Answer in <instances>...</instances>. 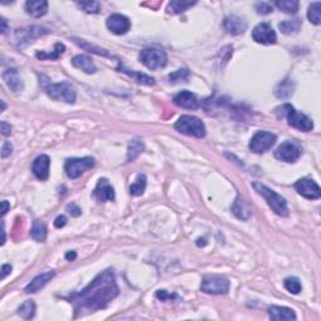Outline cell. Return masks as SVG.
<instances>
[{"label":"cell","instance_id":"1","mask_svg":"<svg viewBox=\"0 0 321 321\" xmlns=\"http://www.w3.org/2000/svg\"><path fill=\"white\" fill-rule=\"evenodd\" d=\"M119 289L112 270H104L80 292L72 293L69 297L74 305L75 318L102 310L118 296Z\"/></svg>","mask_w":321,"mask_h":321},{"label":"cell","instance_id":"2","mask_svg":"<svg viewBox=\"0 0 321 321\" xmlns=\"http://www.w3.org/2000/svg\"><path fill=\"white\" fill-rule=\"evenodd\" d=\"M276 114L279 118L286 117L288 118V123L291 127L296 128V129L301 130V132H310L314 128V123L306 114L300 113L296 109L293 108L292 105L286 103L283 104L281 107L276 108Z\"/></svg>","mask_w":321,"mask_h":321},{"label":"cell","instance_id":"3","mask_svg":"<svg viewBox=\"0 0 321 321\" xmlns=\"http://www.w3.org/2000/svg\"><path fill=\"white\" fill-rule=\"evenodd\" d=\"M252 187H254V190H255L258 194H261V196L265 198L267 205L270 206V208L276 213L277 216H281V217L288 216L289 215L288 202H286V199L284 198L281 194L276 193L274 190L266 187L265 185H262V183L260 182H254L252 183Z\"/></svg>","mask_w":321,"mask_h":321},{"label":"cell","instance_id":"4","mask_svg":"<svg viewBox=\"0 0 321 321\" xmlns=\"http://www.w3.org/2000/svg\"><path fill=\"white\" fill-rule=\"evenodd\" d=\"M175 128L182 134H186V136L196 137V138H203L206 136L205 123L197 117H180L177 122L175 123Z\"/></svg>","mask_w":321,"mask_h":321},{"label":"cell","instance_id":"5","mask_svg":"<svg viewBox=\"0 0 321 321\" xmlns=\"http://www.w3.org/2000/svg\"><path fill=\"white\" fill-rule=\"evenodd\" d=\"M47 95L54 100H64L65 103L73 104L77 99V92L75 88L68 82L61 83H48L44 87Z\"/></svg>","mask_w":321,"mask_h":321},{"label":"cell","instance_id":"6","mask_svg":"<svg viewBox=\"0 0 321 321\" xmlns=\"http://www.w3.org/2000/svg\"><path fill=\"white\" fill-rule=\"evenodd\" d=\"M139 61L150 69L156 70L164 68L167 65V54L164 50L156 49V48H146L139 54Z\"/></svg>","mask_w":321,"mask_h":321},{"label":"cell","instance_id":"7","mask_svg":"<svg viewBox=\"0 0 321 321\" xmlns=\"http://www.w3.org/2000/svg\"><path fill=\"white\" fill-rule=\"evenodd\" d=\"M96 160L92 157H83V158H68L64 163V171L66 176L72 180L80 177L86 173L88 169L95 167Z\"/></svg>","mask_w":321,"mask_h":321},{"label":"cell","instance_id":"8","mask_svg":"<svg viewBox=\"0 0 321 321\" xmlns=\"http://www.w3.org/2000/svg\"><path fill=\"white\" fill-rule=\"evenodd\" d=\"M230 290V281L217 275H206L201 284V291L210 295H225Z\"/></svg>","mask_w":321,"mask_h":321},{"label":"cell","instance_id":"9","mask_svg":"<svg viewBox=\"0 0 321 321\" xmlns=\"http://www.w3.org/2000/svg\"><path fill=\"white\" fill-rule=\"evenodd\" d=\"M302 150L299 143L293 141H286L284 143L280 144L275 151V157L277 160H283V162H288V163H293L301 156Z\"/></svg>","mask_w":321,"mask_h":321},{"label":"cell","instance_id":"10","mask_svg":"<svg viewBox=\"0 0 321 321\" xmlns=\"http://www.w3.org/2000/svg\"><path fill=\"white\" fill-rule=\"evenodd\" d=\"M276 143V136L271 132L258 130L250 141V150L254 153H263L269 151Z\"/></svg>","mask_w":321,"mask_h":321},{"label":"cell","instance_id":"11","mask_svg":"<svg viewBox=\"0 0 321 321\" xmlns=\"http://www.w3.org/2000/svg\"><path fill=\"white\" fill-rule=\"evenodd\" d=\"M252 39L260 44H275L277 42V36L272 27L267 23H260L252 31Z\"/></svg>","mask_w":321,"mask_h":321},{"label":"cell","instance_id":"12","mask_svg":"<svg viewBox=\"0 0 321 321\" xmlns=\"http://www.w3.org/2000/svg\"><path fill=\"white\" fill-rule=\"evenodd\" d=\"M49 29L44 28V27H39V25H32V27H28V28H23V29H17L15 32V39L17 42L19 43V45L27 44L29 42H33L34 39L38 38V36L45 35V34H49Z\"/></svg>","mask_w":321,"mask_h":321},{"label":"cell","instance_id":"13","mask_svg":"<svg viewBox=\"0 0 321 321\" xmlns=\"http://www.w3.org/2000/svg\"><path fill=\"white\" fill-rule=\"evenodd\" d=\"M295 190L307 199H318L321 197V190L318 183L310 178H301L295 183Z\"/></svg>","mask_w":321,"mask_h":321},{"label":"cell","instance_id":"14","mask_svg":"<svg viewBox=\"0 0 321 321\" xmlns=\"http://www.w3.org/2000/svg\"><path fill=\"white\" fill-rule=\"evenodd\" d=\"M107 27L112 33L122 35L130 29V20L122 14H112L107 19Z\"/></svg>","mask_w":321,"mask_h":321},{"label":"cell","instance_id":"15","mask_svg":"<svg viewBox=\"0 0 321 321\" xmlns=\"http://www.w3.org/2000/svg\"><path fill=\"white\" fill-rule=\"evenodd\" d=\"M93 196L96 197L98 202H107V201H114L116 193H114L113 186L108 182L107 178H100L96 186Z\"/></svg>","mask_w":321,"mask_h":321},{"label":"cell","instance_id":"16","mask_svg":"<svg viewBox=\"0 0 321 321\" xmlns=\"http://www.w3.org/2000/svg\"><path fill=\"white\" fill-rule=\"evenodd\" d=\"M224 27L227 33L232 34V35H240V34L245 33V31L247 29V22L245 20V18L232 14L225 18Z\"/></svg>","mask_w":321,"mask_h":321},{"label":"cell","instance_id":"17","mask_svg":"<svg viewBox=\"0 0 321 321\" xmlns=\"http://www.w3.org/2000/svg\"><path fill=\"white\" fill-rule=\"evenodd\" d=\"M49 167H50V158L47 155L38 156L34 160L33 166H32V171H33L34 176L38 180L45 181L49 177Z\"/></svg>","mask_w":321,"mask_h":321},{"label":"cell","instance_id":"18","mask_svg":"<svg viewBox=\"0 0 321 321\" xmlns=\"http://www.w3.org/2000/svg\"><path fill=\"white\" fill-rule=\"evenodd\" d=\"M173 103L181 108L186 109H197L199 107V103L197 97L189 91H182L173 97Z\"/></svg>","mask_w":321,"mask_h":321},{"label":"cell","instance_id":"19","mask_svg":"<svg viewBox=\"0 0 321 321\" xmlns=\"http://www.w3.org/2000/svg\"><path fill=\"white\" fill-rule=\"evenodd\" d=\"M3 80L11 92H20L23 89V80L15 68H8L3 72Z\"/></svg>","mask_w":321,"mask_h":321},{"label":"cell","instance_id":"20","mask_svg":"<svg viewBox=\"0 0 321 321\" xmlns=\"http://www.w3.org/2000/svg\"><path fill=\"white\" fill-rule=\"evenodd\" d=\"M54 276H56V272L54 271H48V272H44V274L38 275V276L34 277L31 283L28 284V286L25 288V292L27 293L38 292V291L42 290V289L44 288V286L47 285V284L49 283L50 280H52Z\"/></svg>","mask_w":321,"mask_h":321},{"label":"cell","instance_id":"21","mask_svg":"<svg viewBox=\"0 0 321 321\" xmlns=\"http://www.w3.org/2000/svg\"><path fill=\"white\" fill-rule=\"evenodd\" d=\"M25 11L33 18H40L47 14L48 1L44 0H29L25 3Z\"/></svg>","mask_w":321,"mask_h":321},{"label":"cell","instance_id":"22","mask_svg":"<svg viewBox=\"0 0 321 321\" xmlns=\"http://www.w3.org/2000/svg\"><path fill=\"white\" fill-rule=\"evenodd\" d=\"M269 316L272 320H296V314L292 309L285 306H271L269 309Z\"/></svg>","mask_w":321,"mask_h":321},{"label":"cell","instance_id":"23","mask_svg":"<svg viewBox=\"0 0 321 321\" xmlns=\"http://www.w3.org/2000/svg\"><path fill=\"white\" fill-rule=\"evenodd\" d=\"M73 66L78 68V69L83 70L87 74H95L97 72V68H96L95 63L92 61V58H89L88 56H84V54H79V56H75L72 61Z\"/></svg>","mask_w":321,"mask_h":321},{"label":"cell","instance_id":"24","mask_svg":"<svg viewBox=\"0 0 321 321\" xmlns=\"http://www.w3.org/2000/svg\"><path fill=\"white\" fill-rule=\"evenodd\" d=\"M232 212L235 213L237 219L244 220V221H247L251 217V208H250L249 203L244 199V197L241 196H237V198H236L232 206Z\"/></svg>","mask_w":321,"mask_h":321},{"label":"cell","instance_id":"25","mask_svg":"<svg viewBox=\"0 0 321 321\" xmlns=\"http://www.w3.org/2000/svg\"><path fill=\"white\" fill-rule=\"evenodd\" d=\"M293 89H295V83L290 78H285L284 80H281L277 87L275 88V95H276L277 98H285L291 97V95L293 93Z\"/></svg>","mask_w":321,"mask_h":321},{"label":"cell","instance_id":"26","mask_svg":"<svg viewBox=\"0 0 321 321\" xmlns=\"http://www.w3.org/2000/svg\"><path fill=\"white\" fill-rule=\"evenodd\" d=\"M302 27V20L296 18V19H289L284 20L279 24V29L281 31V33L290 35V34H295L301 29Z\"/></svg>","mask_w":321,"mask_h":321},{"label":"cell","instance_id":"27","mask_svg":"<svg viewBox=\"0 0 321 321\" xmlns=\"http://www.w3.org/2000/svg\"><path fill=\"white\" fill-rule=\"evenodd\" d=\"M48 235V230L47 226L43 221L40 220H35L33 224V227H32L31 230V236L38 242H44L45 238H47Z\"/></svg>","mask_w":321,"mask_h":321},{"label":"cell","instance_id":"28","mask_svg":"<svg viewBox=\"0 0 321 321\" xmlns=\"http://www.w3.org/2000/svg\"><path fill=\"white\" fill-rule=\"evenodd\" d=\"M64 52H65V47H64V44H62V43H57V44L54 45L53 52H38L35 54V57L38 59H40V61H49V59L50 61H56V59H58Z\"/></svg>","mask_w":321,"mask_h":321},{"label":"cell","instance_id":"29","mask_svg":"<svg viewBox=\"0 0 321 321\" xmlns=\"http://www.w3.org/2000/svg\"><path fill=\"white\" fill-rule=\"evenodd\" d=\"M196 5V1H185V0H173L167 6L169 14H181L191 6Z\"/></svg>","mask_w":321,"mask_h":321},{"label":"cell","instance_id":"30","mask_svg":"<svg viewBox=\"0 0 321 321\" xmlns=\"http://www.w3.org/2000/svg\"><path fill=\"white\" fill-rule=\"evenodd\" d=\"M121 70H122L123 73H126L127 75H129L133 80H136L137 83L144 84V86H155L156 83L155 78L150 77V75L143 74V73H138V72H132V70L129 72L128 69H125V68H121Z\"/></svg>","mask_w":321,"mask_h":321},{"label":"cell","instance_id":"31","mask_svg":"<svg viewBox=\"0 0 321 321\" xmlns=\"http://www.w3.org/2000/svg\"><path fill=\"white\" fill-rule=\"evenodd\" d=\"M144 150V146L139 139H133L130 141V143L128 144V152H127V160L128 162L136 160Z\"/></svg>","mask_w":321,"mask_h":321},{"label":"cell","instance_id":"32","mask_svg":"<svg viewBox=\"0 0 321 321\" xmlns=\"http://www.w3.org/2000/svg\"><path fill=\"white\" fill-rule=\"evenodd\" d=\"M18 314L20 315V318L25 319V320H31L35 315V304L33 300H28L24 304H22V306L18 309Z\"/></svg>","mask_w":321,"mask_h":321},{"label":"cell","instance_id":"33","mask_svg":"<svg viewBox=\"0 0 321 321\" xmlns=\"http://www.w3.org/2000/svg\"><path fill=\"white\" fill-rule=\"evenodd\" d=\"M307 18L313 24L320 25L321 24V3L315 1L311 3L307 10Z\"/></svg>","mask_w":321,"mask_h":321},{"label":"cell","instance_id":"34","mask_svg":"<svg viewBox=\"0 0 321 321\" xmlns=\"http://www.w3.org/2000/svg\"><path fill=\"white\" fill-rule=\"evenodd\" d=\"M146 186H147L146 175H143V173H142V175H138L136 182L133 183V185L129 187V193L132 194V196H141V194H143L144 190H146Z\"/></svg>","mask_w":321,"mask_h":321},{"label":"cell","instance_id":"35","mask_svg":"<svg viewBox=\"0 0 321 321\" xmlns=\"http://www.w3.org/2000/svg\"><path fill=\"white\" fill-rule=\"evenodd\" d=\"M275 5L280 9V10H283L284 13H296L299 10V1L296 0H277Z\"/></svg>","mask_w":321,"mask_h":321},{"label":"cell","instance_id":"36","mask_svg":"<svg viewBox=\"0 0 321 321\" xmlns=\"http://www.w3.org/2000/svg\"><path fill=\"white\" fill-rule=\"evenodd\" d=\"M284 286H285V289L289 292L293 293V295H297L302 290V285L297 277H288V279H285Z\"/></svg>","mask_w":321,"mask_h":321},{"label":"cell","instance_id":"37","mask_svg":"<svg viewBox=\"0 0 321 321\" xmlns=\"http://www.w3.org/2000/svg\"><path fill=\"white\" fill-rule=\"evenodd\" d=\"M77 5L83 9L86 13H89V14L100 13V4L97 3V1H79V3H77Z\"/></svg>","mask_w":321,"mask_h":321},{"label":"cell","instance_id":"38","mask_svg":"<svg viewBox=\"0 0 321 321\" xmlns=\"http://www.w3.org/2000/svg\"><path fill=\"white\" fill-rule=\"evenodd\" d=\"M190 77V72L187 69H180L177 72L172 73V74L168 75L169 82L172 83H178V82H186V80L189 79Z\"/></svg>","mask_w":321,"mask_h":321},{"label":"cell","instance_id":"39","mask_svg":"<svg viewBox=\"0 0 321 321\" xmlns=\"http://www.w3.org/2000/svg\"><path fill=\"white\" fill-rule=\"evenodd\" d=\"M256 11L261 15H267L270 13H272V5L269 3H265V1H258L255 5Z\"/></svg>","mask_w":321,"mask_h":321},{"label":"cell","instance_id":"40","mask_svg":"<svg viewBox=\"0 0 321 321\" xmlns=\"http://www.w3.org/2000/svg\"><path fill=\"white\" fill-rule=\"evenodd\" d=\"M156 297L160 301H168V300H173V299H178V295L176 293H169L167 292L166 290H158L156 292Z\"/></svg>","mask_w":321,"mask_h":321},{"label":"cell","instance_id":"41","mask_svg":"<svg viewBox=\"0 0 321 321\" xmlns=\"http://www.w3.org/2000/svg\"><path fill=\"white\" fill-rule=\"evenodd\" d=\"M11 152H13V146H11L10 142L5 141L3 143V147H1V158H6L11 155Z\"/></svg>","mask_w":321,"mask_h":321},{"label":"cell","instance_id":"42","mask_svg":"<svg viewBox=\"0 0 321 321\" xmlns=\"http://www.w3.org/2000/svg\"><path fill=\"white\" fill-rule=\"evenodd\" d=\"M66 210H68V212H69L70 215L74 217H78L82 215V210H80L77 205H74V203H70V205H68Z\"/></svg>","mask_w":321,"mask_h":321},{"label":"cell","instance_id":"43","mask_svg":"<svg viewBox=\"0 0 321 321\" xmlns=\"http://www.w3.org/2000/svg\"><path fill=\"white\" fill-rule=\"evenodd\" d=\"M0 127H1V134H3V136H5V137L10 136L11 127L9 123H6L5 121H3V122L0 123Z\"/></svg>","mask_w":321,"mask_h":321},{"label":"cell","instance_id":"44","mask_svg":"<svg viewBox=\"0 0 321 321\" xmlns=\"http://www.w3.org/2000/svg\"><path fill=\"white\" fill-rule=\"evenodd\" d=\"M65 225H66V217L63 216V215L57 217L56 221H54V226H56L57 228H62V227H64Z\"/></svg>","mask_w":321,"mask_h":321},{"label":"cell","instance_id":"45","mask_svg":"<svg viewBox=\"0 0 321 321\" xmlns=\"http://www.w3.org/2000/svg\"><path fill=\"white\" fill-rule=\"evenodd\" d=\"M11 272V266L5 263V265L1 266V279H5L6 275H9Z\"/></svg>","mask_w":321,"mask_h":321},{"label":"cell","instance_id":"46","mask_svg":"<svg viewBox=\"0 0 321 321\" xmlns=\"http://www.w3.org/2000/svg\"><path fill=\"white\" fill-rule=\"evenodd\" d=\"M9 208H10V203H9L8 201H3V202H1V216H4V215L8 212Z\"/></svg>","mask_w":321,"mask_h":321},{"label":"cell","instance_id":"47","mask_svg":"<svg viewBox=\"0 0 321 321\" xmlns=\"http://www.w3.org/2000/svg\"><path fill=\"white\" fill-rule=\"evenodd\" d=\"M65 258L68 261H74L75 258H77V254H75L74 251H70V252H66L65 254Z\"/></svg>","mask_w":321,"mask_h":321},{"label":"cell","instance_id":"48","mask_svg":"<svg viewBox=\"0 0 321 321\" xmlns=\"http://www.w3.org/2000/svg\"><path fill=\"white\" fill-rule=\"evenodd\" d=\"M1 235H3V238H1V245L5 244V230H4V222H1Z\"/></svg>","mask_w":321,"mask_h":321},{"label":"cell","instance_id":"49","mask_svg":"<svg viewBox=\"0 0 321 321\" xmlns=\"http://www.w3.org/2000/svg\"><path fill=\"white\" fill-rule=\"evenodd\" d=\"M6 31V20L1 18V33H5Z\"/></svg>","mask_w":321,"mask_h":321},{"label":"cell","instance_id":"50","mask_svg":"<svg viewBox=\"0 0 321 321\" xmlns=\"http://www.w3.org/2000/svg\"><path fill=\"white\" fill-rule=\"evenodd\" d=\"M5 111V103H4V100H1V112Z\"/></svg>","mask_w":321,"mask_h":321}]
</instances>
